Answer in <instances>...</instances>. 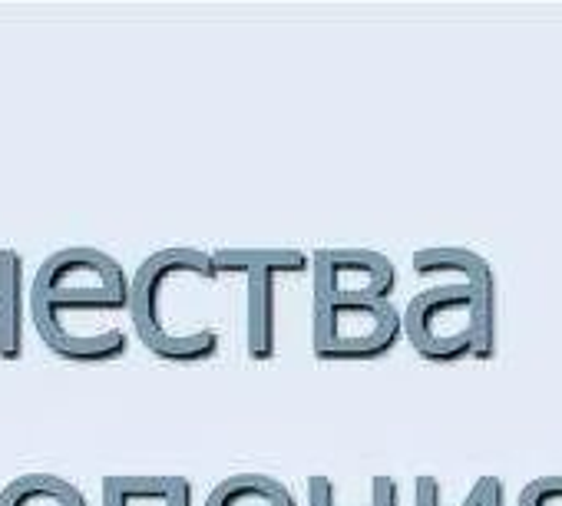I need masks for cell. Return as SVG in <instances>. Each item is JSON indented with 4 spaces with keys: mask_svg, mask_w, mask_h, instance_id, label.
<instances>
[{
    "mask_svg": "<svg viewBox=\"0 0 562 506\" xmlns=\"http://www.w3.org/2000/svg\"><path fill=\"white\" fill-rule=\"evenodd\" d=\"M460 506H483V480H476V483H473V490L463 496V503H460Z\"/></svg>",
    "mask_w": 562,
    "mask_h": 506,
    "instance_id": "e0dca14e",
    "label": "cell"
},
{
    "mask_svg": "<svg viewBox=\"0 0 562 506\" xmlns=\"http://www.w3.org/2000/svg\"><path fill=\"white\" fill-rule=\"evenodd\" d=\"M218 276H245V348L251 361H271L278 341V276L312 269L302 248H218L212 251Z\"/></svg>",
    "mask_w": 562,
    "mask_h": 506,
    "instance_id": "3957f363",
    "label": "cell"
},
{
    "mask_svg": "<svg viewBox=\"0 0 562 506\" xmlns=\"http://www.w3.org/2000/svg\"><path fill=\"white\" fill-rule=\"evenodd\" d=\"M519 506H562V476H536L522 486Z\"/></svg>",
    "mask_w": 562,
    "mask_h": 506,
    "instance_id": "8fae6325",
    "label": "cell"
},
{
    "mask_svg": "<svg viewBox=\"0 0 562 506\" xmlns=\"http://www.w3.org/2000/svg\"><path fill=\"white\" fill-rule=\"evenodd\" d=\"M27 266L18 248H0V358L18 361L27 338Z\"/></svg>",
    "mask_w": 562,
    "mask_h": 506,
    "instance_id": "8992f818",
    "label": "cell"
},
{
    "mask_svg": "<svg viewBox=\"0 0 562 506\" xmlns=\"http://www.w3.org/2000/svg\"><path fill=\"white\" fill-rule=\"evenodd\" d=\"M338 490L328 473H312L308 476V506H335Z\"/></svg>",
    "mask_w": 562,
    "mask_h": 506,
    "instance_id": "7c38bea8",
    "label": "cell"
},
{
    "mask_svg": "<svg viewBox=\"0 0 562 506\" xmlns=\"http://www.w3.org/2000/svg\"><path fill=\"white\" fill-rule=\"evenodd\" d=\"M414 272L417 276H437V272H453L460 282H470L476 289H496V272L493 266L473 248L463 245H430L414 251Z\"/></svg>",
    "mask_w": 562,
    "mask_h": 506,
    "instance_id": "52a82bcc",
    "label": "cell"
},
{
    "mask_svg": "<svg viewBox=\"0 0 562 506\" xmlns=\"http://www.w3.org/2000/svg\"><path fill=\"white\" fill-rule=\"evenodd\" d=\"M414 503L417 506H443V486L434 473H420L414 483Z\"/></svg>",
    "mask_w": 562,
    "mask_h": 506,
    "instance_id": "4fadbf2b",
    "label": "cell"
},
{
    "mask_svg": "<svg viewBox=\"0 0 562 506\" xmlns=\"http://www.w3.org/2000/svg\"><path fill=\"white\" fill-rule=\"evenodd\" d=\"M169 476L159 473H116L103 476V506H133V503H149L166 496Z\"/></svg>",
    "mask_w": 562,
    "mask_h": 506,
    "instance_id": "30bf717a",
    "label": "cell"
},
{
    "mask_svg": "<svg viewBox=\"0 0 562 506\" xmlns=\"http://www.w3.org/2000/svg\"><path fill=\"white\" fill-rule=\"evenodd\" d=\"M480 480H483V506H506V486H503V480L493 476V473H486Z\"/></svg>",
    "mask_w": 562,
    "mask_h": 506,
    "instance_id": "2e32d148",
    "label": "cell"
},
{
    "mask_svg": "<svg viewBox=\"0 0 562 506\" xmlns=\"http://www.w3.org/2000/svg\"><path fill=\"white\" fill-rule=\"evenodd\" d=\"M130 276L103 248L70 245L44 259L31 285V318L41 338H54L70 315L126 312Z\"/></svg>",
    "mask_w": 562,
    "mask_h": 506,
    "instance_id": "6da1fadb",
    "label": "cell"
},
{
    "mask_svg": "<svg viewBox=\"0 0 562 506\" xmlns=\"http://www.w3.org/2000/svg\"><path fill=\"white\" fill-rule=\"evenodd\" d=\"M202 506H299L295 493L268 473H235L225 476Z\"/></svg>",
    "mask_w": 562,
    "mask_h": 506,
    "instance_id": "ba28073f",
    "label": "cell"
},
{
    "mask_svg": "<svg viewBox=\"0 0 562 506\" xmlns=\"http://www.w3.org/2000/svg\"><path fill=\"white\" fill-rule=\"evenodd\" d=\"M315 299H391L397 266L374 248H318L312 256Z\"/></svg>",
    "mask_w": 562,
    "mask_h": 506,
    "instance_id": "5b68a950",
    "label": "cell"
},
{
    "mask_svg": "<svg viewBox=\"0 0 562 506\" xmlns=\"http://www.w3.org/2000/svg\"><path fill=\"white\" fill-rule=\"evenodd\" d=\"M0 506H90L83 490L57 473H24L0 490Z\"/></svg>",
    "mask_w": 562,
    "mask_h": 506,
    "instance_id": "9c48e42d",
    "label": "cell"
},
{
    "mask_svg": "<svg viewBox=\"0 0 562 506\" xmlns=\"http://www.w3.org/2000/svg\"><path fill=\"white\" fill-rule=\"evenodd\" d=\"M496 289L470 282L437 285L404 308V338L427 361H460L467 355L490 361L496 355Z\"/></svg>",
    "mask_w": 562,
    "mask_h": 506,
    "instance_id": "7a4b0ae2",
    "label": "cell"
},
{
    "mask_svg": "<svg viewBox=\"0 0 562 506\" xmlns=\"http://www.w3.org/2000/svg\"><path fill=\"white\" fill-rule=\"evenodd\" d=\"M404 335L391 299H315L312 348L325 361H368L394 351Z\"/></svg>",
    "mask_w": 562,
    "mask_h": 506,
    "instance_id": "277c9868",
    "label": "cell"
},
{
    "mask_svg": "<svg viewBox=\"0 0 562 506\" xmlns=\"http://www.w3.org/2000/svg\"><path fill=\"white\" fill-rule=\"evenodd\" d=\"M192 499H195L192 480L172 473V476H169V490H166V496H162V506H192Z\"/></svg>",
    "mask_w": 562,
    "mask_h": 506,
    "instance_id": "9a60e30c",
    "label": "cell"
},
{
    "mask_svg": "<svg viewBox=\"0 0 562 506\" xmlns=\"http://www.w3.org/2000/svg\"><path fill=\"white\" fill-rule=\"evenodd\" d=\"M371 503L374 506H401V486H397V480L387 476V473H378L371 480Z\"/></svg>",
    "mask_w": 562,
    "mask_h": 506,
    "instance_id": "5bb4252c",
    "label": "cell"
}]
</instances>
